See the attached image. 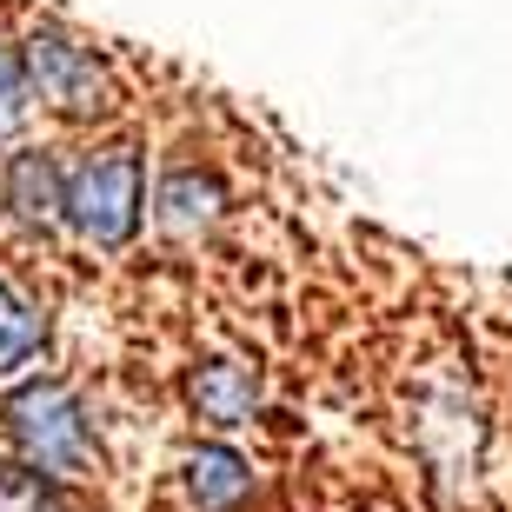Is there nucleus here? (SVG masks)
<instances>
[{
    "label": "nucleus",
    "instance_id": "nucleus-8",
    "mask_svg": "<svg viewBox=\"0 0 512 512\" xmlns=\"http://www.w3.org/2000/svg\"><path fill=\"white\" fill-rule=\"evenodd\" d=\"M0 512H74L60 499L54 479L27 473V466H0Z\"/></svg>",
    "mask_w": 512,
    "mask_h": 512
},
{
    "label": "nucleus",
    "instance_id": "nucleus-5",
    "mask_svg": "<svg viewBox=\"0 0 512 512\" xmlns=\"http://www.w3.org/2000/svg\"><path fill=\"white\" fill-rule=\"evenodd\" d=\"M187 486H193V499L200 506H233V499L253 486V473H247V459H233L227 446H200V453L187 459Z\"/></svg>",
    "mask_w": 512,
    "mask_h": 512
},
{
    "label": "nucleus",
    "instance_id": "nucleus-3",
    "mask_svg": "<svg viewBox=\"0 0 512 512\" xmlns=\"http://www.w3.org/2000/svg\"><path fill=\"white\" fill-rule=\"evenodd\" d=\"M20 74H34V87L54 100L60 114H100V107L114 100L107 67H100L80 40H67V34H34V40H27Z\"/></svg>",
    "mask_w": 512,
    "mask_h": 512
},
{
    "label": "nucleus",
    "instance_id": "nucleus-6",
    "mask_svg": "<svg viewBox=\"0 0 512 512\" xmlns=\"http://www.w3.org/2000/svg\"><path fill=\"white\" fill-rule=\"evenodd\" d=\"M7 200H14L27 220H54L60 213V167L40 160V153H20L7 167Z\"/></svg>",
    "mask_w": 512,
    "mask_h": 512
},
{
    "label": "nucleus",
    "instance_id": "nucleus-2",
    "mask_svg": "<svg viewBox=\"0 0 512 512\" xmlns=\"http://www.w3.org/2000/svg\"><path fill=\"white\" fill-rule=\"evenodd\" d=\"M60 213L80 227V240L94 247H120L140 220V153L133 147H107L94 160H80L60 180Z\"/></svg>",
    "mask_w": 512,
    "mask_h": 512
},
{
    "label": "nucleus",
    "instance_id": "nucleus-1",
    "mask_svg": "<svg viewBox=\"0 0 512 512\" xmlns=\"http://www.w3.org/2000/svg\"><path fill=\"white\" fill-rule=\"evenodd\" d=\"M7 433L20 446V466L40 479H74L87 473V413L60 380H27L0 406Z\"/></svg>",
    "mask_w": 512,
    "mask_h": 512
},
{
    "label": "nucleus",
    "instance_id": "nucleus-9",
    "mask_svg": "<svg viewBox=\"0 0 512 512\" xmlns=\"http://www.w3.org/2000/svg\"><path fill=\"white\" fill-rule=\"evenodd\" d=\"M34 346H40V320L7 293V286H0V373L27 366V360H34Z\"/></svg>",
    "mask_w": 512,
    "mask_h": 512
},
{
    "label": "nucleus",
    "instance_id": "nucleus-7",
    "mask_svg": "<svg viewBox=\"0 0 512 512\" xmlns=\"http://www.w3.org/2000/svg\"><path fill=\"white\" fill-rule=\"evenodd\" d=\"M213 207H220V187H213V180H200V173H173L167 193H160V220H167L173 233L207 227Z\"/></svg>",
    "mask_w": 512,
    "mask_h": 512
},
{
    "label": "nucleus",
    "instance_id": "nucleus-4",
    "mask_svg": "<svg viewBox=\"0 0 512 512\" xmlns=\"http://www.w3.org/2000/svg\"><path fill=\"white\" fill-rule=\"evenodd\" d=\"M253 399H260V380H253L240 360H213L193 373V406L213 419V426H240L253 413Z\"/></svg>",
    "mask_w": 512,
    "mask_h": 512
},
{
    "label": "nucleus",
    "instance_id": "nucleus-10",
    "mask_svg": "<svg viewBox=\"0 0 512 512\" xmlns=\"http://www.w3.org/2000/svg\"><path fill=\"white\" fill-rule=\"evenodd\" d=\"M27 120V74H20V60L0 47V133H14Z\"/></svg>",
    "mask_w": 512,
    "mask_h": 512
}]
</instances>
